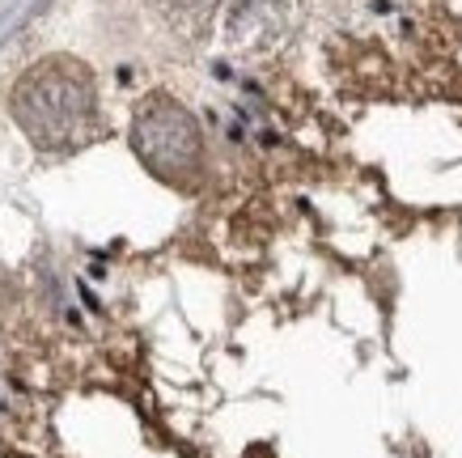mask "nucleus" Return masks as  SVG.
Returning a JSON list of instances; mask_svg holds the SVG:
<instances>
[{"instance_id":"nucleus-2","label":"nucleus","mask_w":462,"mask_h":458,"mask_svg":"<svg viewBox=\"0 0 462 458\" xmlns=\"http://www.w3.org/2000/svg\"><path fill=\"white\" fill-rule=\"evenodd\" d=\"M132 145H136L144 166L166 182H191L204 166L199 124L174 98L144 102V111L136 115V127H132Z\"/></svg>"},{"instance_id":"nucleus-1","label":"nucleus","mask_w":462,"mask_h":458,"mask_svg":"<svg viewBox=\"0 0 462 458\" xmlns=\"http://www.w3.org/2000/svg\"><path fill=\"white\" fill-rule=\"evenodd\" d=\"M14 115L26 136L42 149H69L89 132L94 85L89 72L72 60H47L22 77L14 94Z\"/></svg>"},{"instance_id":"nucleus-3","label":"nucleus","mask_w":462,"mask_h":458,"mask_svg":"<svg viewBox=\"0 0 462 458\" xmlns=\"http://www.w3.org/2000/svg\"><path fill=\"white\" fill-rule=\"evenodd\" d=\"M166 5H174V9H187V5H199V0H166Z\"/></svg>"}]
</instances>
